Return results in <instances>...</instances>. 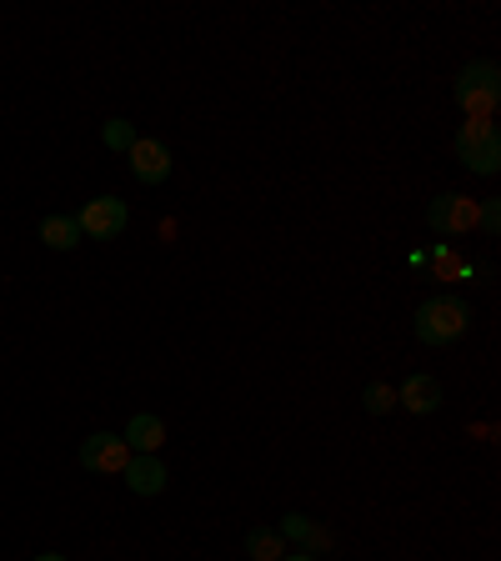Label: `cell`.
Instances as JSON below:
<instances>
[{
	"label": "cell",
	"mask_w": 501,
	"mask_h": 561,
	"mask_svg": "<svg viewBox=\"0 0 501 561\" xmlns=\"http://www.w3.org/2000/svg\"><path fill=\"white\" fill-rule=\"evenodd\" d=\"M471 327V306L462 296H432L417 306V341L421 346H452Z\"/></svg>",
	"instance_id": "cell-1"
},
{
	"label": "cell",
	"mask_w": 501,
	"mask_h": 561,
	"mask_svg": "<svg viewBox=\"0 0 501 561\" xmlns=\"http://www.w3.org/2000/svg\"><path fill=\"white\" fill-rule=\"evenodd\" d=\"M501 101V70L491 60H471L462 70V81H456V105L467 111V121H491Z\"/></svg>",
	"instance_id": "cell-2"
},
{
	"label": "cell",
	"mask_w": 501,
	"mask_h": 561,
	"mask_svg": "<svg viewBox=\"0 0 501 561\" xmlns=\"http://www.w3.org/2000/svg\"><path fill=\"white\" fill-rule=\"evenodd\" d=\"M456 161L477 175H497L501 171V130L491 121H467L456 130Z\"/></svg>",
	"instance_id": "cell-3"
},
{
	"label": "cell",
	"mask_w": 501,
	"mask_h": 561,
	"mask_svg": "<svg viewBox=\"0 0 501 561\" xmlns=\"http://www.w3.org/2000/svg\"><path fill=\"white\" fill-rule=\"evenodd\" d=\"M477 210H481V201L462 196V191H446V196H436L426 206V226L436 236H471L477 231Z\"/></svg>",
	"instance_id": "cell-4"
},
{
	"label": "cell",
	"mask_w": 501,
	"mask_h": 561,
	"mask_svg": "<svg viewBox=\"0 0 501 561\" xmlns=\"http://www.w3.org/2000/svg\"><path fill=\"white\" fill-rule=\"evenodd\" d=\"M130 221V210L121 196H95L81 206V216H76V226H81V236H95V241H111V236H121Z\"/></svg>",
	"instance_id": "cell-5"
},
{
	"label": "cell",
	"mask_w": 501,
	"mask_h": 561,
	"mask_svg": "<svg viewBox=\"0 0 501 561\" xmlns=\"http://www.w3.org/2000/svg\"><path fill=\"white\" fill-rule=\"evenodd\" d=\"M130 461V446L126 436H111V432H95L81 442V467L95 471V477H116V471H126Z\"/></svg>",
	"instance_id": "cell-6"
},
{
	"label": "cell",
	"mask_w": 501,
	"mask_h": 561,
	"mask_svg": "<svg viewBox=\"0 0 501 561\" xmlns=\"http://www.w3.org/2000/svg\"><path fill=\"white\" fill-rule=\"evenodd\" d=\"M126 156H130V175H136L140 186H161L166 175H171V151H166L161 140L136 136V146Z\"/></svg>",
	"instance_id": "cell-7"
},
{
	"label": "cell",
	"mask_w": 501,
	"mask_h": 561,
	"mask_svg": "<svg viewBox=\"0 0 501 561\" xmlns=\"http://www.w3.org/2000/svg\"><path fill=\"white\" fill-rule=\"evenodd\" d=\"M397 401H401V407H407V411H417V416H432V411L442 407V386H436L426 371H411L407 381H401Z\"/></svg>",
	"instance_id": "cell-8"
},
{
	"label": "cell",
	"mask_w": 501,
	"mask_h": 561,
	"mask_svg": "<svg viewBox=\"0 0 501 561\" xmlns=\"http://www.w3.org/2000/svg\"><path fill=\"white\" fill-rule=\"evenodd\" d=\"M121 477L130 481V491H136V496H161V491H166L161 456H136V451H130V461H126V471H121Z\"/></svg>",
	"instance_id": "cell-9"
},
{
	"label": "cell",
	"mask_w": 501,
	"mask_h": 561,
	"mask_svg": "<svg viewBox=\"0 0 501 561\" xmlns=\"http://www.w3.org/2000/svg\"><path fill=\"white\" fill-rule=\"evenodd\" d=\"M126 446L136 456H156L166 446V421L161 416H151V411H140V416H130V426H126Z\"/></svg>",
	"instance_id": "cell-10"
},
{
	"label": "cell",
	"mask_w": 501,
	"mask_h": 561,
	"mask_svg": "<svg viewBox=\"0 0 501 561\" xmlns=\"http://www.w3.org/2000/svg\"><path fill=\"white\" fill-rule=\"evenodd\" d=\"M41 241H46L50 251H76V245H81V226H76V216H46V221H41Z\"/></svg>",
	"instance_id": "cell-11"
},
{
	"label": "cell",
	"mask_w": 501,
	"mask_h": 561,
	"mask_svg": "<svg viewBox=\"0 0 501 561\" xmlns=\"http://www.w3.org/2000/svg\"><path fill=\"white\" fill-rule=\"evenodd\" d=\"M246 557L251 561H281L286 557V537H281L276 526H257V531H246Z\"/></svg>",
	"instance_id": "cell-12"
},
{
	"label": "cell",
	"mask_w": 501,
	"mask_h": 561,
	"mask_svg": "<svg viewBox=\"0 0 501 561\" xmlns=\"http://www.w3.org/2000/svg\"><path fill=\"white\" fill-rule=\"evenodd\" d=\"M101 140L111 146V151H130V146H136V126H130V121H105Z\"/></svg>",
	"instance_id": "cell-13"
},
{
	"label": "cell",
	"mask_w": 501,
	"mask_h": 561,
	"mask_svg": "<svg viewBox=\"0 0 501 561\" xmlns=\"http://www.w3.org/2000/svg\"><path fill=\"white\" fill-rule=\"evenodd\" d=\"M362 407L372 411V416H386V411L397 407V391H391V386H382V381H376V386H366V391H362Z\"/></svg>",
	"instance_id": "cell-14"
},
{
	"label": "cell",
	"mask_w": 501,
	"mask_h": 561,
	"mask_svg": "<svg viewBox=\"0 0 501 561\" xmlns=\"http://www.w3.org/2000/svg\"><path fill=\"white\" fill-rule=\"evenodd\" d=\"M286 541H311V516H301V512H292V516H281V526H276Z\"/></svg>",
	"instance_id": "cell-15"
},
{
	"label": "cell",
	"mask_w": 501,
	"mask_h": 561,
	"mask_svg": "<svg viewBox=\"0 0 501 561\" xmlns=\"http://www.w3.org/2000/svg\"><path fill=\"white\" fill-rule=\"evenodd\" d=\"M477 226L487 236H497L501 231V201H481V210H477Z\"/></svg>",
	"instance_id": "cell-16"
},
{
	"label": "cell",
	"mask_w": 501,
	"mask_h": 561,
	"mask_svg": "<svg viewBox=\"0 0 501 561\" xmlns=\"http://www.w3.org/2000/svg\"><path fill=\"white\" fill-rule=\"evenodd\" d=\"M35 561H66V557H60V551H46V557H35Z\"/></svg>",
	"instance_id": "cell-17"
},
{
	"label": "cell",
	"mask_w": 501,
	"mask_h": 561,
	"mask_svg": "<svg viewBox=\"0 0 501 561\" xmlns=\"http://www.w3.org/2000/svg\"><path fill=\"white\" fill-rule=\"evenodd\" d=\"M281 561H316V557H311V551H301V557H281Z\"/></svg>",
	"instance_id": "cell-18"
}]
</instances>
